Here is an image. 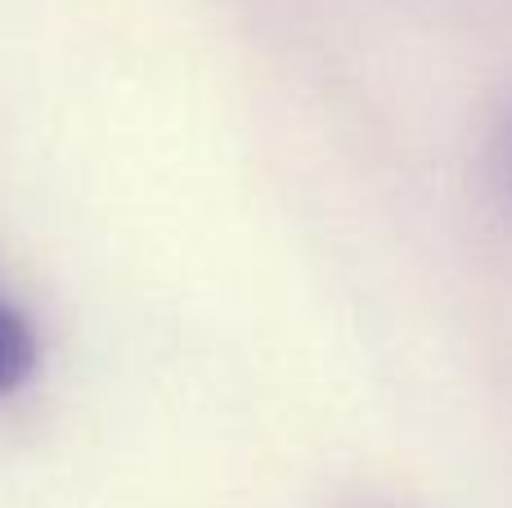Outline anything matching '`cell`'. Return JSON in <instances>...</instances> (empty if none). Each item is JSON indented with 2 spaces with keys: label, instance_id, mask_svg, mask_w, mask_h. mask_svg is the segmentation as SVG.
<instances>
[{
  "label": "cell",
  "instance_id": "obj_1",
  "mask_svg": "<svg viewBox=\"0 0 512 508\" xmlns=\"http://www.w3.org/2000/svg\"><path fill=\"white\" fill-rule=\"evenodd\" d=\"M36 365H41V342H36L32 320L0 293V401L23 392Z\"/></svg>",
  "mask_w": 512,
  "mask_h": 508
},
{
  "label": "cell",
  "instance_id": "obj_3",
  "mask_svg": "<svg viewBox=\"0 0 512 508\" xmlns=\"http://www.w3.org/2000/svg\"><path fill=\"white\" fill-rule=\"evenodd\" d=\"M373 508H378V504H373Z\"/></svg>",
  "mask_w": 512,
  "mask_h": 508
},
{
  "label": "cell",
  "instance_id": "obj_2",
  "mask_svg": "<svg viewBox=\"0 0 512 508\" xmlns=\"http://www.w3.org/2000/svg\"><path fill=\"white\" fill-rule=\"evenodd\" d=\"M499 171H504V185L512 189V113H508V122H504V140H499Z\"/></svg>",
  "mask_w": 512,
  "mask_h": 508
}]
</instances>
